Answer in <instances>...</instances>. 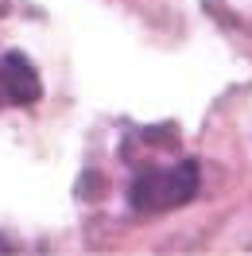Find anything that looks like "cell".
Instances as JSON below:
<instances>
[{"mask_svg":"<svg viewBox=\"0 0 252 256\" xmlns=\"http://www.w3.org/2000/svg\"><path fill=\"white\" fill-rule=\"evenodd\" d=\"M0 97H8L12 105H35L43 97V82H39L32 58L24 50L0 54Z\"/></svg>","mask_w":252,"mask_h":256,"instance_id":"cell-2","label":"cell"},{"mask_svg":"<svg viewBox=\"0 0 252 256\" xmlns=\"http://www.w3.org/2000/svg\"><path fill=\"white\" fill-rule=\"evenodd\" d=\"M198 194V163L171 160V163H144L128 182V206L136 214H167L186 206Z\"/></svg>","mask_w":252,"mask_h":256,"instance_id":"cell-1","label":"cell"}]
</instances>
